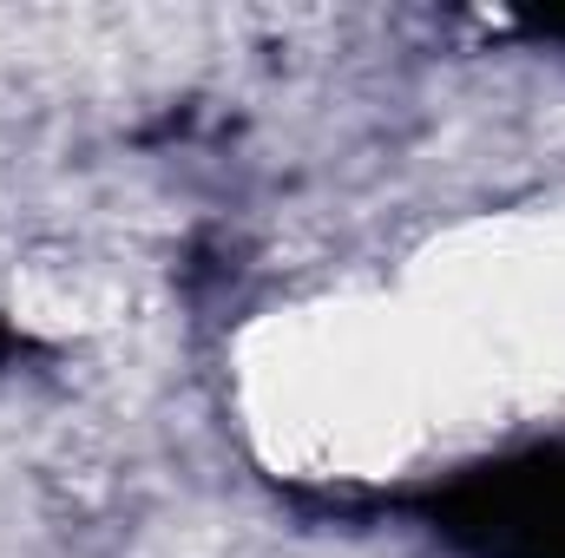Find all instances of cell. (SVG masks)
Segmentation results:
<instances>
[{
    "label": "cell",
    "mask_w": 565,
    "mask_h": 558,
    "mask_svg": "<svg viewBox=\"0 0 565 558\" xmlns=\"http://www.w3.org/2000/svg\"><path fill=\"white\" fill-rule=\"evenodd\" d=\"M447 533L487 558H565V453L460 486L447 500Z\"/></svg>",
    "instance_id": "obj_1"
},
{
    "label": "cell",
    "mask_w": 565,
    "mask_h": 558,
    "mask_svg": "<svg viewBox=\"0 0 565 558\" xmlns=\"http://www.w3.org/2000/svg\"><path fill=\"white\" fill-rule=\"evenodd\" d=\"M533 33H553V40H565V13H533Z\"/></svg>",
    "instance_id": "obj_2"
}]
</instances>
